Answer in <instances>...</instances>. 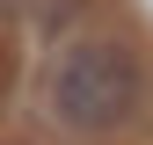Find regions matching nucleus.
<instances>
[{"instance_id": "1", "label": "nucleus", "mask_w": 153, "mask_h": 145, "mask_svg": "<svg viewBox=\"0 0 153 145\" xmlns=\"http://www.w3.org/2000/svg\"><path fill=\"white\" fill-rule=\"evenodd\" d=\"M139 87H146V72L131 58V44L88 36V44H73L59 58V72H51V109H59L66 131H117L131 109H139Z\"/></svg>"}]
</instances>
